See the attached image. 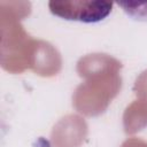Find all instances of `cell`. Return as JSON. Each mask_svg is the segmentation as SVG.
I'll return each mask as SVG.
<instances>
[{
  "label": "cell",
  "mask_w": 147,
  "mask_h": 147,
  "mask_svg": "<svg viewBox=\"0 0 147 147\" xmlns=\"http://www.w3.org/2000/svg\"><path fill=\"white\" fill-rule=\"evenodd\" d=\"M136 90H137V93H139L141 96L147 99V71H145L137 80Z\"/></svg>",
  "instance_id": "obj_7"
},
{
  "label": "cell",
  "mask_w": 147,
  "mask_h": 147,
  "mask_svg": "<svg viewBox=\"0 0 147 147\" xmlns=\"http://www.w3.org/2000/svg\"><path fill=\"white\" fill-rule=\"evenodd\" d=\"M51 13L68 21L95 23L105 20L113 9L111 1H56L48 2Z\"/></svg>",
  "instance_id": "obj_2"
},
{
  "label": "cell",
  "mask_w": 147,
  "mask_h": 147,
  "mask_svg": "<svg viewBox=\"0 0 147 147\" xmlns=\"http://www.w3.org/2000/svg\"><path fill=\"white\" fill-rule=\"evenodd\" d=\"M36 71L41 75H52L60 68L59 54L46 42H38Z\"/></svg>",
  "instance_id": "obj_4"
},
{
  "label": "cell",
  "mask_w": 147,
  "mask_h": 147,
  "mask_svg": "<svg viewBox=\"0 0 147 147\" xmlns=\"http://www.w3.org/2000/svg\"><path fill=\"white\" fill-rule=\"evenodd\" d=\"M121 80L117 77L103 78L101 82L88 83L77 88L75 94L76 108L86 115H98L105 110L109 99L118 91Z\"/></svg>",
  "instance_id": "obj_1"
},
{
  "label": "cell",
  "mask_w": 147,
  "mask_h": 147,
  "mask_svg": "<svg viewBox=\"0 0 147 147\" xmlns=\"http://www.w3.org/2000/svg\"><path fill=\"white\" fill-rule=\"evenodd\" d=\"M86 126L84 122L76 117L69 116L56 126L53 140L56 147H77L84 139Z\"/></svg>",
  "instance_id": "obj_3"
},
{
  "label": "cell",
  "mask_w": 147,
  "mask_h": 147,
  "mask_svg": "<svg viewBox=\"0 0 147 147\" xmlns=\"http://www.w3.org/2000/svg\"><path fill=\"white\" fill-rule=\"evenodd\" d=\"M129 111L125 114V126L126 131L134 132L139 130V127L147 124V109L134 103L127 109Z\"/></svg>",
  "instance_id": "obj_5"
},
{
  "label": "cell",
  "mask_w": 147,
  "mask_h": 147,
  "mask_svg": "<svg viewBox=\"0 0 147 147\" xmlns=\"http://www.w3.org/2000/svg\"><path fill=\"white\" fill-rule=\"evenodd\" d=\"M123 147H147V144L139 140H130V141H126L123 145Z\"/></svg>",
  "instance_id": "obj_8"
},
{
  "label": "cell",
  "mask_w": 147,
  "mask_h": 147,
  "mask_svg": "<svg viewBox=\"0 0 147 147\" xmlns=\"http://www.w3.org/2000/svg\"><path fill=\"white\" fill-rule=\"evenodd\" d=\"M126 14L136 20H147V1H117Z\"/></svg>",
  "instance_id": "obj_6"
}]
</instances>
